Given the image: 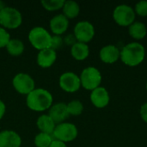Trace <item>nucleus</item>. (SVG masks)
Masks as SVG:
<instances>
[{
  "mask_svg": "<svg viewBox=\"0 0 147 147\" xmlns=\"http://www.w3.org/2000/svg\"><path fill=\"white\" fill-rule=\"evenodd\" d=\"M146 58L145 47L137 41L130 42L121 49L120 59L121 62L130 67L140 65Z\"/></svg>",
  "mask_w": 147,
  "mask_h": 147,
  "instance_id": "f257e3e1",
  "label": "nucleus"
},
{
  "mask_svg": "<svg viewBox=\"0 0 147 147\" xmlns=\"http://www.w3.org/2000/svg\"><path fill=\"white\" fill-rule=\"evenodd\" d=\"M26 103L31 110L36 112L45 111L51 108L53 96L45 89H34L27 96Z\"/></svg>",
  "mask_w": 147,
  "mask_h": 147,
  "instance_id": "f03ea898",
  "label": "nucleus"
},
{
  "mask_svg": "<svg viewBox=\"0 0 147 147\" xmlns=\"http://www.w3.org/2000/svg\"><path fill=\"white\" fill-rule=\"evenodd\" d=\"M52 35L43 27H34L28 34V40L31 45L39 51L50 48Z\"/></svg>",
  "mask_w": 147,
  "mask_h": 147,
  "instance_id": "7ed1b4c3",
  "label": "nucleus"
},
{
  "mask_svg": "<svg viewBox=\"0 0 147 147\" xmlns=\"http://www.w3.org/2000/svg\"><path fill=\"white\" fill-rule=\"evenodd\" d=\"M79 78L81 86L85 90L91 91L100 86L102 79L100 71L94 66H88L84 68L82 71Z\"/></svg>",
  "mask_w": 147,
  "mask_h": 147,
  "instance_id": "20e7f679",
  "label": "nucleus"
},
{
  "mask_svg": "<svg viewBox=\"0 0 147 147\" xmlns=\"http://www.w3.org/2000/svg\"><path fill=\"white\" fill-rule=\"evenodd\" d=\"M134 9L127 4H119L113 11L114 21L121 27H129L135 22Z\"/></svg>",
  "mask_w": 147,
  "mask_h": 147,
  "instance_id": "39448f33",
  "label": "nucleus"
},
{
  "mask_svg": "<svg viewBox=\"0 0 147 147\" xmlns=\"http://www.w3.org/2000/svg\"><path fill=\"white\" fill-rule=\"evenodd\" d=\"M22 22L21 12L13 8L6 6L0 11V25L3 28L13 29L18 28Z\"/></svg>",
  "mask_w": 147,
  "mask_h": 147,
  "instance_id": "423d86ee",
  "label": "nucleus"
},
{
  "mask_svg": "<svg viewBox=\"0 0 147 147\" xmlns=\"http://www.w3.org/2000/svg\"><path fill=\"white\" fill-rule=\"evenodd\" d=\"M78 134V131L74 124L62 122L55 127V129L53 133V137L55 138V140H57L66 143L76 140Z\"/></svg>",
  "mask_w": 147,
  "mask_h": 147,
  "instance_id": "0eeeda50",
  "label": "nucleus"
},
{
  "mask_svg": "<svg viewBox=\"0 0 147 147\" xmlns=\"http://www.w3.org/2000/svg\"><path fill=\"white\" fill-rule=\"evenodd\" d=\"M73 34L78 42L87 44L93 39L95 35V28L90 22L81 21L75 25Z\"/></svg>",
  "mask_w": 147,
  "mask_h": 147,
  "instance_id": "6e6552de",
  "label": "nucleus"
},
{
  "mask_svg": "<svg viewBox=\"0 0 147 147\" xmlns=\"http://www.w3.org/2000/svg\"><path fill=\"white\" fill-rule=\"evenodd\" d=\"M12 84L18 93L27 96L34 90L35 86L34 80L28 74L23 72L18 73L14 77Z\"/></svg>",
  "mask_w": 147,
  "mask_h": 147,
  "instance_id": "1a4fd4ad",
  "label": "nucleus"
},
{
  "mask_svg": "<svg viewBox=\"0 0 147 147\" xmlns=\"http://www.w3.org/2000/svg\"><path fill=\"white\" fill-rule=\"evenodd\" d=\"M59 84L60 88L68 93H74L78 91L81 87V82L79 77L71 71L65 72L59 77Z\"/></svg>",
  "mask_w": 147,
  "mask_h": 147,
  "instance_id": "9d476101",
  "label": "nucleus"
},
{
  "mask_svg": "<svg viewBox=\"0 0 147 147\" xmlns=\"http://www.w3.org/2000/svg\"><path fill=\"white\" fill-rule=\"evenodd\" d=\"M91 103L97 109H103L107 107L110 101L109 93L106 88L99 86L98 88L93 90L90 93Z\"/></svg>",
  "mask_w": 147,
  "mask_h": 147,
  "instance_id": "9b49d317",
  "label": "nucleus"
},
{
  "mask_svg": "<svg viewBox=\"0 0 147 147\" xmlns=\"http://www.w3.org/2000/svg\"><path fill=\"white\" fill-rule=\"evenodd\" d=\"M121 50L115 45H107L102 47L99 53L101 60L105 64H114L120 59Z\"/></svg>",
  "mask_w": 147,
  "mask_h": 147,
  "instance_id": "f8f14e48",
  "label": "nucleus"
},
{
  "mask_svg": "<svg viewBox=\"0 0 147 147\" xmlns=\"http://www.w3.org/2000/svg\"><path fill=\"white\" fill-rule=\"evenodd\" d=\"M22 139L20 135L12 130L0 132V147H20Z\"/></svg>",
  "mask_w": 147,
  "mask_h": 147,
  "instance_id": "ddd939ff",
  "label": "nucleus"
},
{
  "mask_svg": "<svg viewBox=\"0 0 147 147\" xmlns=\"http://www.w3.org/2000/svg\"><path fill=\"white\" fill-rule=\"evenodd\" d=\"M48 115L55 123H62L70 115L67 111V104L65 102H58L53 105L49 109Z\"/></svg>",
  "mask_w": 147,
  "mask_h": 147,
  "instance_id": "4468645a",
  "label": "nucleus"
},
{
  "mask_svg": "<svg viewBox=\"0 0 147 147\" xmlns=\"http://www.w3.org/2000/svg\"><path fill=\"white\" fill-rule=\"evenodd\" d=\"M69 27V19L63 14H59L50 20V28L56 35L64 34Z\"/></svg>",
  "mask_w": 147,
  "mask_h": 147,
  "instance_id": "2eb2a0df",
  "label": "nucleus"
},
{
  "mask_svg": "<svg viewBox=\"0 0 147 147\" xmlns=\"http://www.w3.org/2000/svg\"><path fill=\"white\" fill-rule=\"evenodd\" d=\"M56 52L51 48L44 49L39 52L37 55V64L42 68H48L52 66L56 61Z\"/></svg>",
  "mask_w": 147,
  "mask_h": 147,
  "instance_id": "dca6fc26",
  "label": "nucleus"
},
{
  "mask_svg": "<svg viewBox=\"0 0 147 147\" xmlns=\"http://www.w3.org/2000/svg\"><path fill=\"white\" fill-rule=\"evenodd\" d=\"M37 127L41 133L52 134L55 129V122L48 115H42L37 119Z\"/></svg>",
  "mask_w": 147,
  "mask_h": 147,
  "instance_id": "f3484780",
  "label": "nucleus"
},
{
  "mask_svg": "<svg viewBox=\"0 0 147 147\" xmlns=\"http://www.w3.org/2000/svg\"><path fill=\"white\" fill-rule=\"evenodd\" d=\"M71 56L76 60H84L88 58L90 54V48L89 46L85 43L82 42H77L74 44L71 48Z\"/></svg>",
  "mask_w": 147,
  "mask_h": 147,
  "instance_id": "a211bd4d",
  "label": "nucleus"
},
{
  "mask_svg": "<svg viewBox=\"0 0 147 147\" xmlns=\"http://www.w3.org/2000/svg\"><path fill=\"white\" fill-rule=\"evenodd\" d=\"M130 36L137 40L144 39L147 34V28L145 23L141 22H134L128 27Z\"/></svg>",
  "mask_w": 147,
  "mask_h": 147,
  "instance_id": "6ab92c4d",
  "label": "nucleus"
},
{
  "mask_svg": "<svg viewBox=\"0 0 147 147\" xmlns=\"http://www.w3.org/2000/svg\"><path fill=\"white\" fill-rule=\"evenodd\" d=\"M63 15L67 17L68 19L75 18L78 16L80 12V6L79 4L72 0L65 1L64 6H63Z\"/></svg>",
  "mask_w": 147,
  "mask_h": 147,
  "instance_id": "aec40b11",
  "label": "nucleus"
},
{
  "mask_svg": "<svg viewBox=\"0 0 147 147\" xmlns=\"http://www.w3.org/2000/svg\"><path fill=\"white\" fill-rule=\"evenodd\" d=\"M8 53L12 56H19L24 51V44L19 39H10L6 46Z\"/></svg>",
  "mask_w": 147,
  "mask_h": 147,
  "instance_id": "412c9836",
  "label": "nucleus"
},
{
  "mask_svg": "<svg viewBox=\"0 0 147 147\" xmlns=\"http://www.w3.org/2000/svg\"><path fill=\"white\" fill-rule=\"evenodd\" d=\"M53 135L46 133H40L34 138V145L36 147H49L53 140Z\"/></svg>",
  "mask_w": 147,
  "mask_h": 147,
  "instance_id": "4be33fe9",
  "label": "nucleus"
},
{
  "mask_svg": "<svg viewBox=\"0 0 147 147\" xmlns=\"http://www.w3.org/2000/svg\"><path fill=\"white\" fill-rule=\"evenodd\" d=\"M67 111L71 115H80L84 111V105L79 100H73L67 104Z\"/></svg>",
  "mask_w": 147,
  "mask_h": 147,
  "instance_id": "5701e85b",
  "label": "nucleus"
},
{
  "mask_svg": "<svg viewBox=\"0 0 147 147\" xmlns=\"http://www.w3.org/2000/svg\"><path fill=\"white\" fill-rule=\"evenodd\" d=\"M65 3L64 0H43L41 1L42 6L49 11L58 10L63 8Z\"/></svg>",
  "mask_w": 147,
  "mask_h": 147,
  "instance_id": "b1692460",
  "label": "nucleus"
},
{
  "mask_svg": "<svg viewBox=\"0 0 147 147\" xmlns=\"http://www.w3.org/2000/svg\"><path fill=\"white\" fill-rule=\"evenodd\" d=\"M134 11H135V14L140 16H142V17L147 16V0H142V1L138 2L135 4Z\"/></svg>",
  "mask_w": 147,
  "mask_h": 147,
  "instance_id": "393cba45",
  "label": "nucleus"
},
{
  "mask_svg": "<svg viewBox=\"0 0 147 147\" xmlns=\"http://www.w3.org/2000/svg\"><path fill=\"white\" fill-rule=\"evenodd\" d=\"M63 43H64V40H63V38L60 36V35H53L52 36V40H51V47L50 48L54 50L56 52V50L61 48V47L63 46Z\"/></svg>",
  "mask_w": 147,
  "mask_h": 147,
  "instance_id": "a878e982",
  "label": "nucleus"
},
{
  "mask_svg": "<svg viewBox=\"0 0 147 147\" xmlns=\"http://www.w3.org/2000/svg\"><path fill=\"white\" fill-rule=\"evenodd\" d=\"M9 40H10L9 34L7 32L5 28L0 27V48L6 47Z\"/></svg>",
  "mask_w": 147,
  "mask_h": 147,
  "instance_id": "bb28decb",
  "label": "nucleus"
},
{
  "mask_svg": "<svg viewBox=\"0 0 147 147\" xmlns=\"http://www.w3.org/2000/svg\"><path fill=\"white\" fill-rule=\"evenodd\" d=\"M63 40H64V43L65 44H66L67 46H71V47L78 42L75 35H74V34H66L64 37Z\"/></svg>",
  "mask_w": 147,
  "mask_h": 147,
  "instance_id": "cd10ccee",
  "label": "nucleus"
},
{
  "mask_svg": "<svg viewBox=\"0 0 147 147\" xmlns=\"http://www.w3.org/2000/svg\"><path fill=\"white\" fill-rule=\"evenodd\" d=\"M140 114L141 119H142L146 123H147V102L144 103V104L141 106Z\"/></svg>",
  "mask_w": 147,
  "mask_h": 147,
  "instance_id": "c85d7f7f",
  "label": "nucleus"
},
{
  "mask_svg": "<svg viewBox=\"0 0 147 147\" xmlns=\"http://www.w3.org/2000/svg\"><path fill=\"white\" fill-rule=\"evenodd\" d=\"M49 147H67V146L65 145V143L57 140H53V141L52 142V144L50 145Z\"/></svg>",
  "mask_w": 147,
  "mask_h": 147,
  "instance_id": "c756f323",
  "label": "nucleus"
},
{
  "mask_svg": "<svg viewBox=\"0 0 147 147\" xmlns=\"http://www.w3.org/2000/svg\"><path fill=\"white\" fill-rule=\"evenodd\" d=\"M5 111H6V106H5L4 102L2 100H0V120L3 117Z\"/></svg>",
  "mask_w": 147,
  "mask_h": 147,
  "instance_id": "7c9ffc66",
  "label": "nucleus"
},
{
  "mask_svg": "<svg viewBox=\"0 0 147 147\" xmlns=\"http://www.w3.org/2000/svg\"><path fill=\"white\" fill-rule=\"evenodd\" d=\"M5 7H6V5H5L4 2H3V1L0 0V11H1L3 8H5Z\"/></svg>",
  "mask_w": 147,
  "mask_h": 147,
  "instance_id": "2f4dec72",
  "label": "nucleus"
},
{
  "mask_svg": "<svg viewBox=\"0 0 147 147\" xmlns=\"http://www.w3.org/2000/svg\"><path fill=\"white\" fill-rule=\"evenodd\" d=\"M146 90H147V82H146Z\"/></svg>",
  "mask_w": 147,
  "mask_h": 147,
  "instance_id": "473e14b6",
  "label": "nucleus"
}]
</instances>
